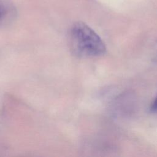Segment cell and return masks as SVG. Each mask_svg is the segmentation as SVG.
I'll use <instances>...</instances> for the list:
<instances>
[{
  "mask_svg": "<svg viewBox=\"0 0 157 157\" xmlns=\"http://www.w3.org/2000/svg\"><path fill=\"white\" fill-rule=\"evenodd\" d=\"M15 14L16 9L11 0H0V26L11 21Z\"/></svg>",
  "mask_w": 157,
  "mask_h": 157,
  "instance_id": "cell-2",
  "label": "cell"
},
{
  "mask_svg": "<svg viewBox=\"0 0 157 157\" xmlns=\"http://www.w3.org/2000/svg\"><path fill=\"white\" fill-rule=\"evenodd\" d=\"M71 49L80 57H94L104 55L105 45L99 35L83 22L75 23L69 33Z\"/></svg>",
  "mask_w": 157,
  "mask_h": 157,
  "instance_id": "cell-1",
  "label": "cell"
},
{
  "mask_svg": "<svg viewBox=\"0 0 157 157\" xmlns=\"http://www.w3.org/2000/svg\"><path fill=\"white\" fill-rule=\"evenodd\" d=\"M150 109L153 112H156L157 111V97L154 100L153 103L151 104V105L150 107Z\"/></svg>",
  "mask_w": 157,
  "mask_h": 157,
  "instance_id": "cell-3",
  "label": "cell"
}]
</instances>
